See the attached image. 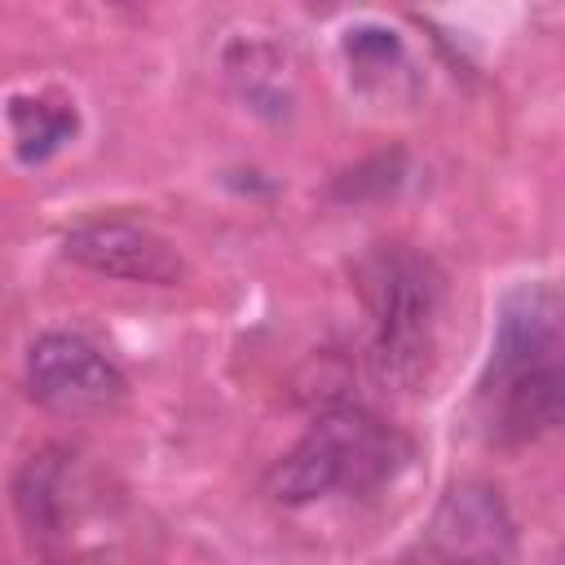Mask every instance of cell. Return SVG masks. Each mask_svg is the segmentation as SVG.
Instances as JSON below:
<instances>
[{
    "instance_id": "cell-8",
    "label": "cell",
    "mask_w": 565,
    "mask_h": 565,
    "mask_svg": "<svg viewBox=\"0 0 565 565\" xmlns=\"http://www.w3.org/2000/svg\"><path fill=\"white\" fill-rule=\"evenodd\" d=\"M9 128H13V141H18V159L22 163H44L53 150H62V141L79 128V119L66 102L9 97Z\"/></svg>"
},
{
    "instance_id": "cell-7",
    "label": "cell",
    "mask_w": 565,
    "mask_h": 565,
    "mask_svg": "<svg viewBox=\"0 0 565 565\" xmlns=\"http://www.w3.org/2000/svg\"><path fill=\"white\" fill-rule=\"evenodd\" d=\"M62 252L102 278L146 282V287H177L190 274L172 238L128 216H88L71 225L62 234Z\"/></svg>"
},
{
    "instance_id": "cell-6",
    "label": "cell",
    "mask_w": 565,
    "mask_h": 565,
    "mask_svg": "<svg viewBox=\"0 0 565 565\" xmlns=\"http://www.w3.org/2000/svg\"><path fill=\"white\" fill-rule=\"evenodd\" d=\"M419 552L424 565H508L516 552V521L494 486L455 481L433 508Z\"/></svg>"
},
{
    "instance_id": "cell-4",
    "label": "cell",
    "mask_w": 565,
    "mask_h": 565,
    "mask_svg": "<svg viewBox=\"0 0 565 565\" xmlns=\"http://www.w3.org/2000/svg\"><path fill=\"white\" fill-rule=\"evenodd\" d=\"M411 441L362 406H335L265 472V494L282 508H305L327 494H371L397 477Z\"/></svg>"
},
{
    "instance_id": "cell-2",
    "label": "cell",
    "mask_w": 565,
    "mask_h": 565,
    "mask_svg": "<svg viewBox=\"0 0 565 565\" xmlns=\"http://www.w3.org/2000/svg\"><path fill=\"white\" fill-rule=\"evenodd\" d=\"M565 340L561 291L552 282H521L503 296L490 340V362L477 380V411L494 446L539 441L565 411Z\"/></svg>"
},
{
    "instance_id": "cell-5",
    "label": "cell",
    "mask_w": 565,
    "mask_h": 565,
    "mask_svg": "<svg viewBox=\"0 0 565 565\" xmlns=\"http://www.w3.org/2000/svg\"><path fill=\"white\" fill-rule=\"evenodd\" d=\"M26 393L53 415L97 419L124 406V371L75 331H44L26 349Z\"/></svg>"
},
{
    "instance_id": "cell-1",
    "label": "cell",
    "mask_w": 565,
    "mask_h": 565,
    "mask_svg": "<svg viewBox=\"0 0 565 565\" xmlns=\"http://www.w3.org/2000/svg\"><path fill=\"white\" fill-rule=\"evenodd\" d=\"M13 503L44 565H137L141 556L146 530L128 490L75 446L35 450L13 481Z\"/></svg>"
},
{
    "instance_id": "cell-3",
    "label": "cell",
    "mask_w": 565,
    "mask_h": 565,
    "mask_svg": "<svg viewBox=\"0 0 565 565\" xmlns=\"http://www.w3.org/2000/svg\"><path fill=\"white\" fill-rule=\"evenodd\" d=\"M358 282L371 309L375 380L388 388H415L437 353V327L446 300L441 269L406 243H380L358 260Z\"/></svg>"
},
{
    "instance_id": "cell-9",
    "label": "cell",
    "mask_w": 565,
    "mask_h": 565,
    "mask_svg": "<svg viewBox=\"0 0 565 565\" xmlns=\"http://www.w3.org/2000/svg\"><path fill=\"white\" fill-rule=\"evenodd\" d=\"M344 53H349V62H358V66H384V62L402 57V40H397V31H388V26H353V31L344 35Z\"/></svg>"
}]
</instances>
